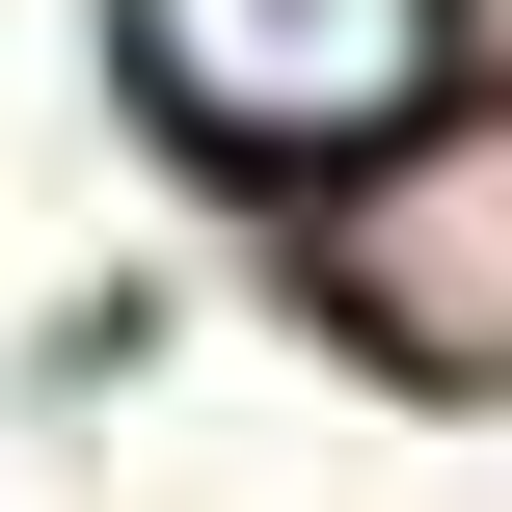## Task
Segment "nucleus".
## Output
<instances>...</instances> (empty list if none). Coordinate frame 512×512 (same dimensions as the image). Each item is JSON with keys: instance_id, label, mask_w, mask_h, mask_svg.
Here are the masks:
<instances>
[{"instance_id": "f257e3e1", "label": "nucleus", "mask_w": 512, "mask_h": 512, "mask_svg": "<svg viewBox=\"0 0 512 512\" xmlns=\"http://www.w3.org/2000/svg\"><path fill=\"white\" fill-rule=\"evenodd\" d=\"M297 297H324L378 378L512 405V108H405L378 162H324V216H297Z\"/></svg>"}, {"instance_id": "f03ea898", "label": "nucleus", "mask_w": 512, "mask_h": 512, "mask_svg": "<svg viewBox=\"0 0 512 512\" xmlns=\"http://www.w3.org/2000/svg\"><path fill=\"white\" fill-rule=\"evenodd\" d=\"M135 108L216 162H378L405 108H459V0H135Z\"/></svg>"}]
</instances>
